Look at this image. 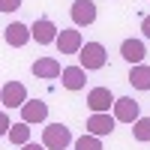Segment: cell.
<instances>
[{"label":"cell","instance_id":"6da1fadb","mask_svg":"<svg viewBox=\"0 0 150 150\" xmlns=\"http://www.w3.org/2000/svg\"><path fill=\"white\" fill-rule=\"evenodd\" d=\"M42 144L48 150H66L72 144L69 126H63V123H48V126L42 129Z\"/></svg>","mask_w":150,"mask_h":150},{"label":"cell","instance_id":"7a4b0ae2","mask_svg":"<svg viewBox=\"0 0 150 150\" xmlns=\"http://www.w3.org/2000/svg\"><path fill=\"white\" fill-rule=\"evenodd\" d=\"M78 60H81V66H84L87 72L102 69V66H105V60H108L105 45H102V42H84V48L78 51Z\"/></svg>","mask_w":150,"mask_h":150},{"label":"cell","instance_id":"3957f363","mask_svg":"<svg viewBox=\"0 0 150 150\" xmlns=\"http://www.w3.org/2000/svg\"><path fill=\"white\" fill-rule=\"evenodd\" d=\"M0 102H3V108H21L27 102V87L21 81H6L0 90Z\"/></svg>","mask_w":150,"mask_h":150},{"label":"cell","instance_id":"277c9868","mask_svg":"<svg viewBox=\"0 0 150 150\" xmlns=\"http://www.w3.org/2000/svg\"><path fill=\"white\" fill-rule=\"evenodd\" d=\"M69 15H72L75 27H90V24L96 21V3L93 0H75L72 9H69Z\"/></svg>","mask_w":150,"mask_h":150},{"label":"cell","instance_id":"5b68a950","mask_svg":"<svg viewBox=\"0 0 150 150\" xmlns=\"http://www.w3.org/2000/svg\"><path fill=\"white\" fill-rule=\"evenodd\" d=\"M114 93L108 90V87H93L90 93H87V108L93 111V114H105L108 108H114Z\"/></svg>","mask_w":150,"mask_h":150},{"label":"cell","instance_id":"8992f818","mask_svg":"<svg viewBox=\"0 0 150 150\" xmlns=\"http://www.w3.org/2000/svg\"><path fill=\"white\" fill-rule=\"evenodd\" d=\"M3 39L12 45V48H21V45H27L33 39V30L27 27V24H21V21H12L3 27Z\"/></svg>","mask_w":150,"mask_h":150},{"label":"cell","instance_id":"52a82bcc","mask_svg":"<svg viewBox=\"0 0 150 150\" xmlns=\"http://www.w3.org/2000/svg\"><path fill=\"white\" fill-rule=\"evenodd\" d=\"M33 39L39 42V45H51V42H57V36H60V30H57V24L51 21V18H39V21H33Z\"/></svg>","mask_w":150,"mask_h":150},{"label":"cell","instance_id":"ba28073f","mask_svg":"<svg viewBox=\"0 0 150 150\" xmlns=\"http://www.w3.org/2000/svg\"><path fill=\"white\" fill-rule=\"evenodd\" d=\"M114 117L120 123H135V120L141 117V108H138V102H135L132 96H120L117 102H114Z\"/></svg>","mask_w":150,"mask_h":150},{"label":"cell","instance_id":"9c48e42d","mask_svg":"<svg viewBox=\"0 0 150 150\" xmlns=\"http://www.w3.org/2000/svg\"><path fill=\"white\" fill-rule=\"evenodd\" d=\"M21 120L24 123H45L48 120V102L42 99H27L21 105Z\"/></svg>","mask_w":150,"mask_h":150},{"label":"cell","instance_id":"30bf717a","mask_svg":"<svg viewBox=\"0 0 150 150\" xmlns=\"http://www.w3.org/2000/svg\"><path fill=\"white\" fill-rule=\"evenodd\" d=\"M114 120L117 117H111L108 111H105V114H90V117H87V132L96 135V138L111 135V132H114Z\"/></svg>","mask_w":150,"mask_h":150},{"label":"cell","instance_id":"8fae6325","mask_svg":"<svg viewBox=\"0 0 150 150\" xmlns=\"http://www.w3.org/2000/svg\"><path fill=\"white\" fill-rule=\"evenodd\" d=\"M33 75L36 78H45V81H54V78H63V69L54 57H39L33 63Z\"/></svg>","mask_w":150,"mask_h":150},{"label":"cell","instance_id":"7c38bea8","mask_svg":"<svg viewBox=\"0 0 150 150\" xmlns=\"http://www.w3.org/2000/svg\"><path fill=\"white\" fill-rule=\"evenodd\" d=\"M57 48H60V54H78L84 42H81V30H60L57 36Z\"/></svg>","mask_w":150,"mask_h":150},{"label":"cell","instance_id":"4fadbf2b","mask_svg":"<svg viewBox=\"0 0 150 150\" xmlns=\"http://www.w3.org/2000/svg\"><path fill=\"white\" fill-rule=\"evenodd\" d=\"M120 54H123V60H126V63L138 66L141 60L147 57V48H144V42H141V39H123V45H120Z\"/></svg>","mask_w":150,"mask_h":150},{"label":"cell","instance_id":"5bb4252c","mask_svg":"<svg viewBox=\"0 0 150 150\" xmlns=\"http://www.w3.org/2000/svg\"><path fill=\"white\" fill-rule=\"evenodd\" d=\"M60 84H63L66 90H84V84H87V69H84V66H66Z\"/></svg>","mask_w":150,"mask_h":150},{"label":"cell","instance_id":"9a60e30c","mask_svg":"<svg viewBox=\"0 0 150 150\" xmlns=\"http://www.w3.org/2000/svg\"><path fill=\"white\" fill-rule=\"evenodd\" d=\"M129 84L135 87V90H150V66L138 63L129 69Z\"/></svg>","mask_w":150,"mask_h":150},{"label":"cell","instance_id":"2e32d148","mask_svg":"<svg viewBox=\"0 0 150 150\" xmlns=\"http://www.w3.org/2000/svg\"><path fill=\"white\" fill-rule=\"evenodd\" d=\"M6 138H9L12 144H21V147H24V144H30V123H24V120H21V123H15V126L9 129Z\"/></svg>","mask_w":150,"mask_h":150},{"label":"cell","instance_id":"e0dca14e","mask_svg":"<svg viewBox=\"0 0 150 150\" xmlns=\"http://www.w3.org/2000/svg\"><path fill=\"white\" fill-rule=\"evenodd\" d=\"M132 135H135V141H150V117H138L132 123Z\"/></svg>","mask_w":150,"mask_h":150},{"label":"cell","instance_id":"ac0fdd59","mask_svg":"<svg viewBox=\"0 0 150 150\" xmlns=\"http://www.w3.org/2000/svg\"><path fill=\"white\" fill-rule=\"evenodd\" d=\"M75 150H102V141L87 132V135H81V138L75 141Z\"/></svg>","mask_w":150,"mask_h":150},{"label":"cell","instance_id":"d6986e66","mask_svg":"<svg viewBox=\"0 0 150 150\" xmlns=\"http://www.w3.org/2000/svg\"><path fill=\"white\" fill-rule=\"evenodd\" d=\"M0 9L3 12H15V9H21V0H0Z\"/></svg>","mask_w":150,"mask_h":150},{"label":"cell","instance_id":"ffe728a7","mask_svg":"<svg viewBox=\"0 0 150 150\" xmlns=\"http://www.w3.org/2000/svg\"><path fill=\"white\" fill-rule=\"evenodd\" d=\"M9 114H6V111H3V114H0V135H9Z\"/></svg>","mask_w":150,"mask_h":150},{"label":"cell","instance_id":"44dd1931","mask_svg":"<svg viewBox=\"0 0 150 150\" xmlns=\"http://www.w3.org/2000/svg\"><path fill=\"white\" fill-rule=\"evenodd\" d=\"M141 33L150 39V15H144V21H141Z\"/></svg>","mask_w":150,"mask_h":150},{"label":"cell","instance_id":"7402d4cb","mask_svg":"<svg viewBox=\"0 0 150 150\" xmlns=\"http://www.w3.org/2000/svg\"><path fill=\"white\" fill-rule=\"evenodd\" d=\"M21 150H48V147H45V144H24Z\"/></svg>","mask_w":150,"mask_h":150}]
</instances>
